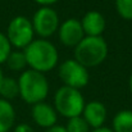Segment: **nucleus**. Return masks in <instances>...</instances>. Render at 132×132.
Instances as JSON below:
<instances>
[{"label":"nucleus","mask_w":132,"mask_h":132,"mask_svg":"<svg viewBox=\"0 0 132 132\" xmlns=\"http://www.w3.org/2000/svg\"><path fill=\"white\" fill-rule=\"evenodd\" d=\"M15 123V109L9 100L0 97V132H9Z\"/></svg>","instance_id":"12"},{"label":"nucleus","mask_w":132,"mask_h":132,"mask_svg":"<svg viewBox=\"0 0 132 132\" xmlns=\"http://www.w3.org/2000/svg\"><path fill=\"white\" fill-rule=\"evenodd\" d=\"M58 76L64 86H69L78 90L85 87L90 81L88 68L82 65L75 58L67 59L59 64Z\"/></svg>","instance_id":"6"},{"label":"nucleus","mask_w":132,"mask_h":132,"mask_svg":"<svg viewBox=\"0 0 132 132\" xmlns=\"http://www.w3.org/2000/svg\"><path fill=\"white\" fill-rule=\"evenodd\" d=\"M113 132H132V110L123 109L116 113L112 121Z\"/></svg>","instance_id":"13"},{"label":"nucleus","mask_w":132,"mask_h":132,"mask_svg":"<svg viewBox=\"0 0 132 132\" xmlns=\"http://www.w3.org/2000/svg\"><path fill=\"white\" fill-rule=\"evenodd\" d=\"M3 77H4V75H3V71H1V68H0V82H1Z\"/></svg>","instance_id":"24"},{"label":"nucleus","mask_w":132,"mask_h":132,"mask_svg":"<svg viewBox=\"0 0 132 132\" xmlns=\"http://www.w3.org/2000/svg\"><path fill=\"white\" fill-rule=\"evenodd\" d=\"M116 10L118 15L126 21H132V0H116Z\"/></svg>","instance_id":"17"},{"label":"nucleus","mask_w":132,"mask_h":132,"mask_svg":"<svg viewBox=\"0 0 132 132\" xmlns=\"http://www.w3.org/2000/svg\"><path fill=\"white\" fill-rule=\"evenodd\" d=\"M13 132H35L28 123H18L13 127Z\"/></svg>","instance_id":"19"},{"label":"nucleus","mask_w":132,"mask_h":132,"mask_svg":"<svg viewBox=\"0 0 132 132\" xmlns=\"http://www.w3.org/2000/svg\"><path fill=\"white\" fill-rule=\"evenodd\" d=\"M31 22L35 35H37L39 39L51 37L58 32V28L60 26L59 15L53 6H40L35 12Z\"/></svg>","instance_id":"7"},{"label":"nucleus","mask_w":132,"mask_h":132,"mask_svg":"<svg viewBox=\"0 0 132 132\" xmlns=\"http://www.w3.org/2000/svg\"><path fill=\"white\" fill-rule=\"evenodd\" d=\"M31 117H32V121L39 127L45 128V130L55 126L58 122V113L55 108L46 101H41V103L32 105Z\"/></svg>","instance_id":"9"},{"label":"nucleus","mask_w":132,"mask_h":132,"mask_svg":"<svg viewBox=\"0 0 132 132\" xmlns=\"http://www.w3.org/2000/svg\"><path fill=\"white\" fill-rule=\"evenodd\" d=\"M81 116L87 122L91 130H96V128L104 127V123L108 117V110H106V106L101 101L91 100L85 104V108Z\"/></svg>","instance_id":"10"},{"label":"nucleus","mask_w":132,"mask_h":132,"mask_svg":"<svg viewBox=\"0 0 132 132\" xmlns=\"http://www.w3.org/2000/svg\"><path fill=\"white\" fill-rule=\"evenodd\" d=\"M19 97L30 105L45 101L49 95L50 86L46 75L27 68L18 77Z\"/></svg>","instance_id":"2"},{"label":"nucleus","mask_w":132,"mask_h":132,"mask_svg":"<svg viewBox=\"0 0 132 132\" xmlns=\"http://www.w3.org/2000/svg\"><path fill=\"white\" fill-rule=\"evenodd\" d=\"M109 47L103 36H85L75 47V59L86 68H95L104 63Z\"/></svg>","instance_id":"3"},{"label":"nucleus","mask_w":132,"mask_h":132,"mask_svg":"<svg viewBox=\"0 0 132 132\" xmlns=\"http://www.w3.org/2000/svg\"><path fill=\"white\" fill-rule=\"evenodd\" d=\"M86 100L78 88H73L69 86H62L54 94L53 106L55 108L58 116H62L67 119L78 117L82 114Z\"/></svg>","instance_id":"4"},{"label":"nucleus","mask_w":132,"mask_h":132,"mask_svg":"<svg viewBox=\"0 0 132 132\" xmlns=\"http://www.w3.org/2000/svg\"><path fill=\"white\" fill-rule=\"evenodd\" d=\"M128 87H130V91H131V94H132V72H131V75H130V78H128Z\"/></svg>","instance_id":"23"},{"label":"nucleus","mask_w":132,"mask_h":132,"mask_svg":"<svg viewBox=\"0 0 132 132\" xmlns=\"http://www.w3.org/2000/svg\"><path fill=\"white\" fill-rule=\"evenodd\" d=\"M45 132H67L65 131V127L64 126H59V125H55L47 130H45Z\"/></svg>","instance_id":"21"},{"label":"nucleus","mask_w":132,"mask_h":132,"mask_svg":"<svg viewBox=\"0 0 132 132\" xmlns=\"http://www.w3.org/2000/svg\"><path fill=\"white\" fill-rule=\"evenodd\" d=\"M85 36H103L106 22L104 15L97 10H88L80 19Z\"/></svg>","instance_id":"11"},{"label":"nucleus","mask_w":132,"mask_h":132,"mask_svg":"<svg viewBox=\"0 0 132 132\" xmlns=\"http://www.w3.org/2000/svg\"><path fill=\"white\" fill-rule=\"evenodd\" d=\"M58 37L65 47H76L85 37V32L81 26V21L77 18H68L60 22L58 28Z\"/></svg>","instance_id":"8"},{"label":"nucleus","mask_w":132,"mask_h":132,"mask_svg":"<svg viewBox=\"0 0 132 132\" xmlns=\"http://www.w3.org/2000/svg\"><path fill=\"white\" fill-rule=\"evenodd\" d=\"M12 47L23 50L35 40V31L30 18L17 15L10 19L5 32Z\"/></svg>","instance_id":"5"},{"label":"nucleus","mask_w":132,"mask_h":132,"mask_svg":"<svg viewBox=\"0 0 132 132\" xmlns=\"http://www.w3.org/2000/svg\"><path fill=\"white\" fill-rule=\"evenodd\" d=\"M12 50H13V47L9 43L6 35L0 31V65L5 64V62H6V59H8Z\"/></svg>","instance_id":"18"},{"label":"nucleus","mask_w":132,"mask_h":132,"mask_svg":"<svg viewBox=\"0 0 132 132\" xmlns=\"http://www.w3.org/2000/svg\"><path fill=\"white\" fill-rule=\"evenodd\" d=\"M5 64L10 71L22 73L23 71L27 69V59H26L24 51L19 50V49L12 50L8 59H6V62H5Z\"/></svg>","instance_id":"14"},{"label":"nucleus","mask_w":132,"mask_h":132,"mask_svg":"<svg viewBox=\"0 0 132 132\" xmlns=\"http://www.w3.org/2000/svg\"><path fill=\"white\" fill-rule=\"evenodd\" d=\"M64 127H65L67 132H91L90 126L87 125V122L84 119L82 116L69 118Z\"/></svg>","instance_id":"16"},{"label":"nucleus","mask_w":132,"mask_h":132,"mask_svg":"<svg viewBox=\"0 0 132 132\" xmlns=\"http://www.w3.org/2000/svg\"><path fill=\"white\" fill-rule=\"evenodd\" d=\"M23 51L30 69L46 75L59 65L58 49L47 39H35Z\"/></svg>","instance_id":"1"},{"label":"nucleus","mask_w":132,"mask_h":132,"mask_svg":"<svg viewBox=\"0 0 132 132\" xmlns=\"http://www.w3.org/2000/svg\"><path fill=\"white\" fill-rule=\"evenodd\" d=\"M91 132H113L112 131V128H109V127H100V128H96V130H91Z\"/></svg>","instance_id":"22"},{"label":"nucleus","mask_w":132,"mask_h":132,"mask_svg":"<svg viewBox=\"0 0 132 132\" xmlns=\"http://www.w3.org/2000/svg\"><path fill=\"white\" fill-rule=\"evenodd\" d=\"M18 96H19L18 80L13 77H3L0 82V97L10 101Z\"/></svg>","instance_id":"15"},{"label":"nucleus","mask_w":132,"mask_h":132,"mask_svg":"<svg viewBox=\"0 0 132 132\" xmlns=\"http://www.w3.org/2000/svg\"><path fill=\"white\" fill-rule=\"evenodd\" d=\"M35 3H37L40 6H51L55 3H58L59 0H34Z\"/></svg>","instance_id":"20"}]
</instances>
